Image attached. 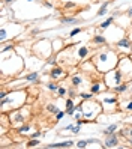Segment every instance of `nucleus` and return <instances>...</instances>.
Returning <instances> with one entry per match:
<instances>
[{"instance_id": "1", "label": "nucleus", "mask_w": 132, "mask_h": 149, "mask_svg": "<svg viewBox=\"0 0 132 149\" xmlns=\"http://www.w3.org/2000/svg\"><path fill=\"white\" fill-rule=\"evenodd\" d=\"M119 59H120V53L116 48L108 47V45L102 47L98 51H95L92 56L93 63L101 75H104L105 72H108V71L116 68L119 65Z\"/></svg>"}, {"instance_id": "2", "label": "nucleus", "mask_w": 132, "mask_h": 149, "mask_svg": "<svg viewBox=\"0 0 132 149\" xmlns=\"http://www.w3.org/2000/svg\"><path fill=\"white\" fill-rule=\"evenodd\" d=\"M24 69V59L15 50L2 51V75H20Z\"/></svg>"}, {"instance_id": "3", "label": "nucleus", "mask_w": 132, "mask_h": 149, "mask_svg": "<svg viewBox=\"0 0 132 149\" xmlns=\"http://www.w3.org/2000/svg\"><path fill=\"white\" fill-rule=\"evenodd\" d=\"M27 101V92L24 89H11L6 98L0 100V107H2V113H8L17 109H21L26 106Z\"/></svg>"}, {"instance_id": "4", "label": "nucleus", "mask_w": 132, "mask_h": 149, "mask_svg": "<svg viewBox=\"0 0 132 149\" xmlns=\"http://www.w3.org/2000/svg\"><path fill=\"white\" fill-rule=\"evenodd\" d=\"M77 111H81L83 118L96 120L98 116L104 111V109H102V104L95 96L93 100H83L80 104H77Z\"/></svg>"}, {"instance_id": "5", "label": "nucleus", "mask_w": 132, "mask_h": 149, "mask_svg": "<svg viewBox=\"0 0 132 149\" xmlns=\"http://www.w3.org/2000/svg\"><path fill=\"white\" fill-rule=\"evenodd\" d=\"M96 100H98L101 104H102V109H104V113H108V115H113L119 110V106H120V98L117 93H114L111 89H108L107 92H101L96 95Z\"/></svg>"}, {"instance_id": "6", "label": "nucleus", "mask_w": 132, "mask_h": 149, "mask_svg": "<svg viewBox=\"0 0 132 149\" xmlns=\"http://www.w3.org/2000/svg\"><path fill=\"white\" fill-rule=\"evenodd\" d=\"M32 53L42 60H47L48 57L54 54V51H53V42L50 39H38L32 45Z\"/></svg>"}, {"instance_id": "7", "label": "nucleus", "mask_w": 132, "mask_h": 149, "mask_svg": "<svg viewBox=\"0 0 132 149\" xmlns=\"http://www.w3.org/2000/svg\"><path fill=\"white\" fill-rule=\"evenodd\" d=\"M8 116H9V124L12 127H20V125L26 124L27 119L32 116V109H30V106H23L21 109L9 111Z\"/></svg>"}, {"instance_id": "8", "label": "nucleus", "mask_w": 132, "mask_h": 149, "mask_svg": "<svg viewBox=\"0 0 132 149\" xmlns=\"http://www.w3.org/2000/svg\"><path fill=\"white\" fill-rule=\"evenodd\" d=\"M23 32V26L18 24V23H3L2 26V30H0V41L2 44H5L8 39H12L15 36H18V35Z\"/></svg>"}, {"instance_id": "9", "label": "nucleus", "mask_w": 132, "mask_h": 149, "mask_svg": "<svg viewBox=\"0 0 132 149\" xmlns=\"http://www.w3.org/2000/svg\"><path fill=\"white\" fill-rule=\"evenodd\" d=\"M102 77H104V81H105V84H107L108 89H113L114 86H119L123 81H126L125 80V74L122 72V69L119 66H116L114 69H111V71H108V72H105Z\"/></svg>"}, {"instance_id": "10", "label": "nucleus", "mask_w": 132, "mask_h": 149, "mask_svg": "<svg viewBox=\"0 0 132 149\" xmlns=\"http://www.w3.org/2000/svg\"><path fill=\"white\" fill-rule=\"evenodd\" d=\"M93 56V50L89 45H81V44H75L74 45V57L78 62H84L89 57Z\"/></svg>"}, {"instance_id": "11", "label": "nucleus", "mask_w": 132, "mask_h": 149, "mask_svg": "<svg viewBox=\"0 0 132 149\" xmlns=\"http://www.w3.org/2000/svg\"><path fill=\"white\" fill-rule=\"evenodd\" d=\"M114 47H116V50L120 54H132V39L128 36V35L120 38V39H117L116 44H114Z\"/></svg>"}, {"instance_id": "12", "label": "nucleus", "mask_w": 132, "mask_h": 149, "mask_svg": "<svg viewBox=\"0 0 132 149\" xmlns=\"http://www.w3.org/2000/svg\"><path fill=\"white\" fill-rule=\"evenodd\" d=\"M48 75H50L51 80H56V81H59V80H63V78H65L68 74H66V71H65V68H63V66L56 65V66H53V68L50 69Z\"/></svg>"}, {"instance_id": "13", "label": "nucleus", "mask_w": 132, "mask_h": 149, "mask_svg": "<svg viewBox=\"0 0 132 149\" xmlns=\"http://www.w3.org/2000/svg\"><path fill=\"white\" fill-rule=\"evenodd\" d=\"M75 146V142L72 139H68V140H63V142H56V143H47L44 148H48V149H68V148H74Z\"/></svg>"}, {"instance_id": "14", "label": "nucleus", "mask_w": 132, "mask_h": 149, "mask_svg": "<svg viewBox=\"0 0 132 149\" xmlns=\"http://www.w3.org/2000/svg\"><path fill=\"white\" fill-rule=\"evenodd\" d=\"M104 146L105 148H119V134L117 133L107 134L104 139Z\"/></svg>"}, {"instance_id": "15", "label": "nucleus", "mask_w": 132, "mask_h": 149, "mask_svg": "<svg viewBox=\"0 0 132 149\" xmlns=\"http://www.w3.org/2000/svg\"><path fill=\"white\" fill-rule=\"evenodd\" d=\"M104 91H108V87H107V84H105L104 78L102 80H96V81H93V84H90V92L95 93V95H98V93H101Z\"/></svg>"}, {"instance_id": "16", "label": "nucleus", "mask_w": 132, "mask_h": 149, "mask_svg": "<svg viewBox=\"0 0 132 149\" xmlns=\"http://www.w3.org/2000/svg\"><path fill=\"white\" fill-rule=\"evenodd\" d=\"M51 42H53V51H54V54H59L60 51H63L68 47L63 38H54Z\"/></svg>"}, {"instance_id": "17", "label": "nucleus", "mask_w": 132, "mask_h": 149, "mask_svg": "<svg viewBox=\"0 0 132 149\" xmlns=\"http://www.w3.org/2000/svg\"><path fill=\"white\" fill-rule=\"evenodd\" d=\"M20 78H24L26 81L27 83H39V71H36V69H35V71H32V72H29V74H20L18 75Z\"/></svg>"}, {"instance_id": "18", "label": "nucleus", "mask_w": 132, "mask_h": 149, "mask_svg": "<svg viewBox=\"0 0 132 149\" xmlns=\"http://www.w3.org/2000/svg\"><path fill=\"white\" fill-rule=\"evenodd\" d=\"M80 69H81V71H84V72H98V69H96L92 57L84 60V62H81L80 63Z\"/></svg>"}, {"instance_id": "19", "label": "nucleus", "mask_w": 132, "mask_h": 149, "mask_svg": "<svg viewBox=\"0 0 132 149\" xmlns=\"http://www.w3.org/2000/svg\"><path fill=\"white\" fill-rule=\"evenodd\" d=\"M114 2V0H107V2H102L101 3V8H99V11L95 14V18H101V17H105L110 11H108V6Z\"/></svg>"}, {"instance_id": "20", "label": "nucleus", "mask_w": 132, "mask_h": 149, "mask_svg": "<svg viewBox=\"0 0 132 149\" xmlns=\"http://www.w3.org/2000/svg\"><path fill=\"white\" fill-rule=\"evenodd\" d=\"M92 42L95 44V45H101V47L102 45H108V39L102 33H95L93 38H92Z\"/></svg>"}, {"instance_id": "21", "label": "nucleus", "mask_w": 132, "mask_h": 149, "mask_svg": "<svg viewBox=\"0 0 132 149\" xmlns=\"http://www.w3.org/2000/svg\"><path fill=\"white\" fill-rule=\"evenodd\" d=\"M114 18H116L114 15L107 17L104 21H101V23L98 24V30H107V29H110L111 26H113V23H114Z\"/></svg>"}, {"instance_id": "22", "label": "nucleus", "mask_w": 132, "mask_h": 149, "mask_svg": "<svg viewBox=\"0 0 132 149\" xmlns=\"http://www.w3.org/2000/svg\"><path fill=\"white\" fill-rule=\"evenodd\" d=\"M60 23L63 24V26H71V27L74 26V27H75V26L80 24V20L75 18V17H62V18H60Z\"/></svg>"}, {"instance_id": "23", "label": "nucleus", "mask_w": 132, "mask_h": 149, "mask_svg": "<svg viewBox=\"0 0 132 149\" xmlns=\"http://www.w3.org/2000/svg\"><path fill=\"white\" fill-rule=\"evenodd\" d=\"M128 89H129V81H123V83L119 84V86H114L111 91H113L114 93H117V95H123V93L128 92Z\"/></svg>"}, {"instance_id": "24", "label": "nucleus", "mask_w": 132, "mask_h": 149, "mask_svg": "<svg viewBox=\"0 0 132 149\" xmlns=\"http://www.w3.org/2000/svg\"><path fill=\"white\" fill-rule=\"evenodd\" d=\"M81 84H84V75L83 74H74V75H71V86L80 87Z\"/></svg>"}, {"instance_id": "25", "label": "nucleus", "mask_w": 132, "mask_h": 149, "mask_svg": "<svg viewBox=\"0 0 132 149\" xmlns=\"http://www.w3.org/2000/svg\"><path fill=\"white\" fill-rule=\"evenodd\" d=\"M32 130H33V127L30 125V124H23V125H20L18 128H17V131H18V134H21V136H30L32 134Z\"/></svg>"}, {"instance_id": "26", "label": "nucleus", "mask_w": 132, "mask_h": 149, "mask_svg": "<svg viewBox=\"0 0 132 149\" xmlns=\"http://www.w3.org/2000/svg\"><path fill=\"white\" fill-rule=\"evenodd\" d=\"M120 106H122V110H123V111L132 113V95L128 96L126 101H120Z\"/></svg>"}, {"instance_id": "27", "label": "nucleus", "mask_w": 132, "mask_h": 149, "mask_svg": "<svg viewBox=\"0 0 132 149\" xmlns=\"http://www.w3.org/2000/svg\"><path fill=\"white\" fill-rule=\"evenodd\" d=\"M119 130V124L117 122H114V124H110V125H107L105 127L101 133L104 134V136H107V134H113V133H116V131Z\"/></svg>"}, {"instance_id": "28", "label": "nucleus", "mask_w": 132, "mask_h": 149, "mask_svg": "<svg viewBox=\"0 0 132 149\" xmlns=\"http://www.w3.org/2000/svg\"><path fill=\"white\" fill-rule=\"evenodd\" d=\"M81 32H83V29L80 27V26H75V27H74V29H72L71 32H69V33L66 35V36H68L69 39H71V38H75V36H77V35H80Z\"/></svg>"}, {"instance_id": "29", "label": "nucleus", "mask_w": 132, "mask_h": 149, "mask_svg": "<svg viewBox=\"0 0 132 149\" xmlns=\"http://www.w3.org/2000/svg\"><path fill=\"white\" fill-rule=\"evenodd\" d=\"M59 87H60V83H59V81H56V80H53V81L47 83V89H48V91H51V92H57Z\"/></svg>"}, {"instance_id": "30", "label": "nucleus", "mask_w": 132, "mask_h": 149, "mask_svg": "<svg viewBox=\"0 0 132 149\" xmlns=\"http://www.w3.org/2000/svg\"><path fill=\"white\" fill-rule=\"evenodd\" d=\"M119 136L126 137L128 140H132V127L128 128V130H120V131H119Z\"/></svg>"}, {"instance_id": "31", "label": "nucleus", "mask_w": 132, "mask_h": 149, "mask_svg": "<svg viewBox=\"0 0 132 149\" xmlns=\"http://www.w3.org/2000/svg\"><path fill=\"white\" fill-rule=\"evenodd\" d=\"M78 96H80L81 100H93L96 95L92 93V92H78Z\"/></svg>"}, {"instance_id": "32", "label": "nucleus", "mask_w": 132, "mask_h": 149, "mask_svg": "<svg viewBox=\"0 0 132 149\" xmlns=\"http://www.w3.org/2000/svg\"><path fill=\"white\" fill-rule=\"evenodd\" d=\"M57 96H59V98H63V96H66L68 95V87H65L63 84H60V87H59V89H57Z\"/></svg>"}, {"instance_id": "33", "label": "nucleus", "mask_w": 132, "mask_h": 149, "mask_svg": "<svg viewBox=\"0 0 132 149\" xmlns=\"http://www.w3.org/2000/svg\"><path fill=\"white\" fill-rule=\"evenodd\" d=\"M47 111L53 113V115H56V113L60 111V107L56 106V104H47Z\"/></svg>"}, {"instance_id": "34", "label": "nucleus", "mask_w": 132, "mask_h": 149, "mask_svg": "<svg viewBox=\"0 0 132 149\" xmlns=\"http://www.w3.org/2000/svg\"><path fill=\"white\" fill-rule=\"evenodd\" d=\"M87 145H89V143H87V139H80L75 143V148L77 149H84V148H87Z\"/></svg>"}, {"instance_id": "35", "label": "nucleus", "mask_w": 132, "mask_h": 149, "mask_svg": "<svg viewBox=\"0 0 132 149\" xmlns=\"http://www.w3.org/2000/svg\"><path fill=\"white\" fill-rule=\"evenodd\" d=\"M77 96H78V93H77V87L71 86V87L68 89V98H74V100H75Z\"/></svg>"}, {"instance_id": "36", "label": "nucleus", "mask_w": 132, "mask_h": 149, "mask_svg": "<svg viewBox=\"0 0 132 149\" xmlns=\"http://www.w3.org/2000/svg\"><path fill=\"white\" fill-rule=\"evenodd\" d=\"M39 143H41L39 139H30L26 146H27V148H36V146H39Z\"/></svg>"}, {"instance_id": "37", "label": "nucleus", "mask_w": 132, "mask_h": 149, "mask_svg": "<svg viewBox=\"0 0 132 149\" xmlns=\"http://www.w3.org/2000/svg\"><path fill=\"white\" fill-rule=\"evenodd\" d=\"M65 116H68V115H66V110H60L59 113H56V120H57V122L63 120V118H65Z\"/></svg>"}, {"instance_id": "38", "label": "nucleus", "mask_w": 132, "mask_h": 149, "mask_svg": "<svg viewBox=\"0 0 132 149\" xmlns=\"http://www.w3.org/2000/svg\"><path fill=\"white\" fill-rule=\"evenodd\" d=\"M15 48V44L14 42H9V44H3V47H2V51H11Z\"/></svg>"}, {"instance_id": "39", "label": "nucleus", "mask_w": 132, "mask_h": 149, "mask_svg": "<svg viewBox=\"0 0 132 149\" xmlns=\"http://www.w3.org/2000/svg\"><path fill=\"white\" fill-rule=\"evenodd\" d=\"M44 136V131H35V133H32L29 137L30 139H39V137H42Z\"/></svg>"}, {"instance_id": "40", "label": "nucleus", "mask_w": 132, "mask_h": 149, "mask_svg": "<svg viewBox=\"0 0 132 149\" xmlns=\"http://www.w3.org/2000/svg\"><path fill=\"white\" fill-rule=\"evenodd\" d=\"M8 93H9V91H5V89H2V91H0V100L6 98V96H8Z\"/></svg>"}, {"instance_id": "41", "label": "nucleus", "mask_w": 132, "mask_h": 149, "mask_svg": "<svg viewBox=\"0 0 132 149\" xmlns=\"http://www.w3.org/2000/svg\"><path fill=\"white\" fill-rule=\"evenodd\" d=\"M65 8H66V9H69V8H75V2H72V0H71V2H66Z\"/></svg>"}, {"instance_id": "42", "label": "nucleus", "mask_w": 132, "mask_h": 149, "mask_svg": "<svg viewBox=\"0 0 132 149\" xmlns=\"http://www.w3.org/2000/svg\"><path fill=\"white\" fill-rule=\"evenodd\" d=\"M39 32H41V30H39V29H33V30H32V32H30V35H32V36H36V35H38V33H39Z\"/></svg>"}, {"instance_id": "43", "label": "nucleus", "mask_w": 132, "mask_h": 149, "mask_svg": "<svg viewBox=\"0 0 132 149\" xmlns=\"http://www.w3.org/2000/svg\"><path fill=\"white\" fill-rule=\"evenodd\" d=\"M128 93H129V95H132V80L129 81V89H128Z\"/></svg>"}, {"instance_id": "44", "label": "nucleus", "mask_w": 132, "mask_h": 149, "mask_svg": "<svg viewBox=\"0 0 132 149\" xmlns=\"http://www.w3.org/2000/svg\"><path fill=\"white\" fill-rule=\"evenodd\" d=\"M15 0H3V3H8V5H11V3H14Z\"/></svg>"}, {"instance_id": "45", "label": "nucleus", "mask_w": 132, "mask_h": 149, "mask_svg": "<svg viewBox=\"0 0 132 149\" xmlns=\"http://www.w3.org/2000/svg\"><path fill=\"white\" fill-rule=\"evenodd\" d=\"M128 36L132 39V27H131V29H129V32H128Z\"/></svg>"}, {"instance_id": "46", "label": "nucleus", "mask_w": 132, "mask_h": 149, "mask_svg": "<svg viewBox=\"0 0 132 149\" xmlns=\"http://www.w3.org/2000/svg\"><path fill=\"white\" fill-rule=\"evenodd\" d=\"M128 142H129V148H132V140H128Z\"/></svg>"}, {"instance_id": "47", "label": "nucleus", "mask_w": 132, "mask_h": 149, "mask_svg": "<svg viewBox=\"0 0 132 149\" xmlns=\"http://www.w3.org/2000/svg\"><path fill=\"white\" fill-rule=\"evenodd\" d=\"M27 2H33V0H27Z\"/></svg>"}]
</instances>
